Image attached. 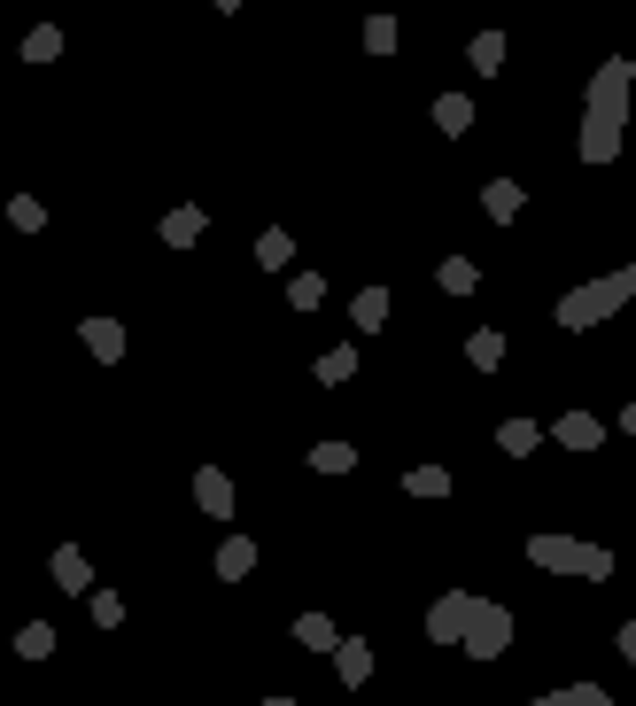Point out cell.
<instances>
[{"instance_id":"cell-12","label":"cell","mask_w":636,"mask_h":706,"mask_svg":"<svg viewBox=\"0 0 636 706\" xmlns=\"http://www.w3.org/2000/svg\"><path fill=\"white\" fill-rule=\"evenodd\" d=\"M466 366H474V373H497V366H505V334H497V326H474V334H466Z\"/></svg>"},{"instance_id":"cell-16","label":"cell","mask_w":636,"mask_h":706,"mask_svg":"<svg viewBox=\"0 0 636 706\" xmlns=\"http://www.w3.org/2000/svg\"><path fill=\"white\" fill-rule=\"evenodd\" d=\"M520 202H528V195H520L512 180H489V187H482V210H489L497 225H512V218H520Z\"/></svg>"},{"instance_id":"cell-27","label":"cell","mask_w":636,"mask_h":706,"mask_svg":"<svg viewBox=\"0 0 636 706\" xmlns=\"http://www.w3.org/2000/svg\"><path fill=\"white\" fill-rule=\"evenodd\" d=\"M16 652H24V660H47V652H55V629H47V622L16 629Z\"/></svg>"},{"instance_id":"cell-23","label":"cell","mask_w":636,"mask_h":706,"mask_svg":"<svg viewBox=\"0 0 636 706\" xmlns=\"http://www.w3.org/2000/svg\"><path fill=\"white\" fill-rule=\"evenodd\" d=\"M404 497H450V466H412L404 474Z\"/></svg>"},{"instance_id":"cell-26","label":"cell","mask_w":636,"mask_h":706,"mask_svg":"<svg viewBox=\"0 0 636 706\" xmlns=\"http://www.w3.org/2000/svg\"><path fill=\"white\" fill-rule=\"evenodd\" d=\"M55 55H62V32H55V24H39V32L24 39V62H55Z\"/></svg>"},{"instance_id":"cell-11","label":"cell","mask_w":636,"mask_h":706,"mask_svg":"<svg viewBox=\"0 0 636 706\" xmlns=\"http://www.w3.org/2000/svg\"><path fill=\"white\" fill-rule=\"evenodd\" d=\"M195 241H203V210H195V202L163 210V248H195Z\"/></svg>"},{"instance_id":"cell-28","label":"cell","mask_w":636,"mask_h":706,"mask_svg":"<svg viewBox=\"0 0 636 706\" xmlns=\"http://www.w3.org/2000/svg\"><path fill=\"white\" fill-rule=\"evenodd\" d=\"M366 55H396V16H373L366 24Z\"/></svg>"},{"instance_id":"cell-29","label":"cell","mask_w":636,"mask_h":706,"mask_svg":"<svg viewBox=\"0 0 636 706\" xmlns=\"http://www.w3.org/2000/svg\"><path fill=\"white\" fill-rule=\"evenodd\" d=\"M288 303H296V311H319V303H326V280H319V273H303V280L288 288Z\"/></svg>"},{"instance_id":"cell-24","label":"cell","mask_w":636,"mask_h":706,"mask_svg":"<svg viewBox=\"0 0 636 706\" xmlns=\"http://www.w3.org/2000/svg\"><path fill=\"white\" fill-rule=\"evenodd\" d=\"M319 381H326V389L357 381V349H349V342H342V349H326V358H319Z\"/></svg>"},{"instance_id":"cell-33","label":"cell","mask_w":636,"mask_h":706,"mask_svg":"<svg viewBox=\"0 0 636 706\" xmlns=\"http://www.w3.org/2000/svg\"><path fill=\"white\" fill-rule=\"evenodd\" d=\"M621 427H628V435H636V404H628V412H621Z\"/></svg>"},{"instance_id":"cell-1","label":"cell","mask_w":636,"mask_h":706,"mask_svg":"<svg viewBox=\"0 0 636 706\" xmlns=\"http://www.w3.org/2000/svg\"><path fill=\"white\" fill-rule=\"evenodd\" d=\"M628 62L613 55V62H598V78H590V102H582V140H575V155L582 163H613L621 155V132H628Z\"/></svg>"},{"instance_id":"cell-13","label":"cell","mask_w":636,"mask_h":706,"mask_svg":"<svg viewBox=\"0 0 636 706\" xmlns=\"http://www.w3.org/2000/svg\"><path fill=\"white\" fill-rule=\"evenodd\" d=\"M311 474H357V443H342V435L311 443Z\"/></svg>"},{"instance_id":"cell-7","label":"cell","mask_w":636,"mask_h":706,"mask_svg":"<svg viewBox=\"0 0 636 706\" xmlns=\"http://www.w3.org/2000/svg\"><path fill=\"white\" fill-rule=\"evenodd\" d=\"M552 443H559V451H598V443H605V419H598V412H567V419L552 427Z\"/></svg>"},{"instance_id":"cell-8","label":"cell","mask_w":636,"mask_h":706,"mask_svg":"<svg viewBox=\"0 0 636 706\" xmlns=\"http://www.w3.org/2000/svg\"><path fill=\"white\" fill-rule=\"evenodd\" d=\"M78 342H85V349H94V358H102V366H117V358H125V326H117L109 311H102V319H85V326H78Z\"/></svg>"},{"instance_id":"cell-5","label":"cell","mask_w":636,"mask_h":706,"mask_svg":"<svg viewBox=\"0 0 636 706\" xmlns=\"http://www.w3.org/2000/svg\"><path fill=\"white\" fill-rule=\"evenodd\" d=\"M466 652H474V660H505V652H512V613H505L497 598H482V605H474V629H466Z\"/></svg>"},{"instance_id":"cell-30","label":"cell","mask_w":636,"mask_h":706,"mask_svg":"<svg viewBox=\"0 0 636 706\" xmlns=\"http://www.w3.org/2000/svg\"><path fill=\"white\" fill-rule=\"evenodd\" d=\"M125 622V598L117 590H94V629H117Z\"/></svg>"},{"instance_id":"cell-9","label":"cell","mask_w":636,"mask_h":706,"mask_svg":"<svg viewBox=\"0 0 636 706\" xmlns=\"http://www.w3.org/2000/svg\"><path fill=\"white\" fill-rule=\"evenodd\" d=\"M334 675L357 691V683L373 675V645H366V637H342V645H334Z\"/></svg>"},{"instance_id":"cell-4","label":"cell","mask_w":636,"mask_h":706,"mask_svg":"<svg viewBox=\"0 0 636 706\" xmlns=\"http://www.w3.org/2000/svg\"><path fill=\"white\" fill-rule=\"evenodd\" d=\"M474 605H482L474 590H442V598L427 605V637H435V645H466V629H474Z\"/></svg>"},{"instance_id":"cell-3","label":"cell","mask_w":636,"mask_h":706,"mask_svg":"<svg viewBox=\"0 0 636 706\" xmlns=\"http://www.w3.org/2000/svg\"><path fill=\"white\" fill-rule=\"evenodd\" d=\"M528 559H535L543 575H582V582H605V575H613V552H605V544L559 536V528H535V536H528Z\"/></svg>"},{"instance_id":"cell-22","label":"cell","mask_w":636,"mask_h":706,"mask_svg":"<svg viewBox=\"0 0 636 706\" xmlns=\"http://www.w3.org/2000/svg\"><path fill=\"white\" fill-rule=\"evenodd\" d=\"M296 645H303V652H334V645H342V629L326 622V613H303V622H296Z\"/></svg>"},{"instance_id":"cell-18","label":"cell","mask_w":636,"mask_h":706,"mask_svg":"<svg viewBox=\"0 0 636 706\" xmlns=\"http://www.w3.org/2000/svg\"><path fill=\"white\" fill-rule=\"evenodd\" d=\"M435 125H442L450 140L474 132V102H466V94H435Z\"/></svg>"},{"instance_id":"cell-19","label":"cell","mask_w":636,"mask_h":706,"mask_svg":"<svg viewBox=\"0 0 636 706\" xmlns=\"http://www.w3.org/2000/svg\"><path fill=\"white\" fill-rule=\"evenodd\" d=\"M535 443H543V427H535V419H505V427H497V451H505V459H528Z\"/></svg>"},{"instance_id":"cell-25","label":"cell","mask_w":636,"mask_h":706,"mask_svg":"<svg viewBox=\"0 0 636 706\" xmlns=\"http://www.w3.org/2000/svg\"><path fill=\"white\" fill-rule=\"evenodd\" d=\"M474 70H482V78L505 70V32H474Z\"/></svg>"},{"instance_id":"cell-20","label":"cell","mask_w":636,"mask_h":706,"mask_svg":"<svg viewBox=\"0 0 636 706\" xmlns=\"http://www.w3.org/2000/svg\"><path fill=\"white\" fill-rule=\"evenodd\" d=\"M349 319L366 326V334H381L389 326V288H357V303H349Z\"/></svg>"},{"instance_id":"cell-17","label":"cell","mask_w":636,"mask_h":706,"mask_svg":"<svg viewBox=\"0 0 636 706\" xmlns=\"http://www.w3.org/2000/svg\"><path fill=\"white\" fill-rule=\"evenodd\" d=\"M248 567H256V544H248V536H226V544H218V582H241Z\"/></svg>"},{"instance_id":"cell-31","label":"cell","mask_w":636,"mask_h":706,"mask_svg":"<svg viewBox=\"0 0 636 706\" xmlns=\"http://www.w3.org/2000/svg\"><path fill=\"white\" fill-rule=\"evenodd\" d=\"M9 218H16L24 233H39V225H47V202H32V195H16V202H9Z\"/></svg>"},{"instance_id":"cell-34","label":"cell","mask_w":636,"mask_h":706,"mask_svg":"<svg viewBox=\"0 0 636 706\" xmlns=\"http://www.w3.org/2000/svg\"><path fill=\"white\" fill-rule=\"evenodd\" d=\"M218 9H226V16H233V9H241V0H218Z\"/></svg>"},{"instance_id":"cell-10","label":"cell","mask_w":636,"mask_h":706,"mask_svg":"<svg viewBox=\"0 0 636 706\" xmlns=\"http://www.w3.org/2000/svg\"><path fill=\"white\" fill-rule=\"evenodd\" d=\"M528 706H613L605 683H559V691H535Z\"/></svg>"},{"instance_id":"cell-2","label":"cell","mask_w":636,"mask_h":706,"mask_svg":"<svg viewBox=\"0 0 636 706\" xmlns=\"http://www.w3.org/2000/svg\"><path fill=\"white\" fill-rule=\"evenodd\" d=\"M628 296H636V264H621V273H605V280H590V288H567L552 319H559L567 334H590V326H605V319H613V311H621Z\"/></svg>"},{"instance_id":"cell-6","label":"cell","mask_w":636,"mask_h":706,"mask_svg":"<svg viewBox=\"0 0 636 706\" xmlns=\"http://www.w3.org/2000/svg\"><path fill=\"white\" fill-rule=\"evenodd\" d=\"M195 505H203L210 520H233V505H241V497H233V474H226V466H203V474H195Z\"/></svg>"},{"instance_id":"cell-14","label":"cell","mask_w":636,"mask_h":706,"mask_svg":"<svg viewBox=\"0 0 636 706\" xmlns=\"http://www.w3.org/2000/svg\"><path fill=\"white\" fill-rule=\"evenodd\" d=\"M55 582H62V590H94V559H85L78 544H62V552H55Z\"/></svg>"},{"instance_id":"cell-15","label":"cell","mask_w":636,"mask_h":706,"mask_svg":"<svg viewBox=\"0 0 636 706\" xmlns=\"http://www.w3.org/2000/svg\"><path fill=\"white\" fill-rule=\"evenodd\" d=\"M288 256H296L288 225H264V233H256V264H264V273H288Z\"/></svg>"},{"instance_id":"cell-21","label":"cell","mask_w":636,"mask_h":706,"mask_svg":"<svg viewBox=\"0 0 636 706\" xmlns=\"http://www.w3.org/2000/svg\"><path fill=\"white\" fill-rule=\"evenodd\" d=\"M435 280H442L450 296H474V288H482V264H474V256H442V273H435Z\"/></svg>"},{"instance_id":"cell-32","label":"cell","mask_w":636,"mask_h":706,"mask_svg":"<svg viewBox=\"0 0 636 706\" xmlns=\"http://www.w3.org/2000/svg\"><path fill=\"white\" fill-rule=\"evenodd\" d=\"M613 645H621V660L636 668V622H621V637H613Z\"/></svg>"}]
</instances>
